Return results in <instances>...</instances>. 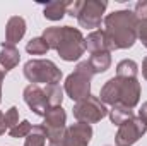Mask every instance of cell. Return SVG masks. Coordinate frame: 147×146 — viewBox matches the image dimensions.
<instances>
[{"label":"cell","instance_id":"1","mask_svg":"<svg viewBox=\"0 0 147 146\" xmlns=\"http://www.w3.org/2000/svg\"><path fill=\"white\" fill-rule=\"evenodd\" d=\"M103 31L110 41L111 50H127L137 41L139 17L134 14V10H115L103 19Z\"/></svg>","mask_w":147,"mask_h":146},{"label":"cell","instance_id":"2","mask_svg":"<svg viewBox=\"0 0 147 146\" xmlns=\"http://www.w3.org/2000/svg\"><path fill=\"white\" fill-rule=\"evenodd\" d=\"M43 40L46 45L55 50L62 60L65 62H74L82 57L86 52L84 48V40L80 29L72 28V26H51L43 31Z\"/></svg>","mask_w":147,"mask_h":146},{"label":"cell","instance_id":"3","mask_svg":"<svg viewBox=\"0 0 147 146\" xmlns=\"http://www.w3.org/2000/svg\"><path fill=\"white\" fill-rule=\"evenodd\" d=\"M99 100L105 105H123L134 110L140 100V83L139 79L127 77H111L105 83L99 91Z\"/></svg>","mask_w":147,"mask_h":146},{"label":"cell","instance_id":"4","mask_svg":"<svg viewBox=\"0 0 147 146\" xmlns=\"http://www.w3.org/2000/svg\"><path fill=\"white\" fill-rule=\"evenodd\" d=\"M106 7H108L106 0H72L69 2L67 14L77 17L80 28L96 31V28L101 26Z\"/></svg>","mask_w":147,"mask_h":146},{"label":"cell","instance_id":"5","mask_svg":"<svg viewBox=\"0 0 147 146\" xmlns=\"http://www.w3.org/2000/svg\"><path fill=\"white\" fill-rule=\"evenodd\" d=\"M24 77L31 83V84H60L63 74L57 67L55 62L48 60V59H31L24 64Z\"/></svg>","mask_w":147,"mask_h":146},{"label":"cell","instance_id":"6","mask_svg":"<svg viewBox=\"0 0 147 146\" xmlns=\"http://www.w3.org/2000/svg\"><path fill=\"white\" fill-rule=\"evenodd\" d=\"M92 76H94V71H92L89 60L79 62L75 71L67 76L63 91L75 103L87 98V96H91V79H92Z\"/></svg>","mask_w":147,"mask_h":146},{"label":"cell","instance_id":"7","mask_svg":"<svg viewBox=\"0 0 147 146\" xmlns=\"http://www.w3.org/2000/svg\"><path fill=\"white\" fill-rule=\"evenodd\" d=\"M72 112L74 117L77 119V122H86V124H96L108 115L106 105L98 96H92V95L77 102L74 105Z\"/></svg>","mask_w":147,"mask_h":146},{"label":"cell","instance_id":"8","mask_svg":"<svg viewBox=\"0 0 147 146\" xmlns=\"http://www.w3.org/2000/svg\"><path fill=\"white\" fill-rule=\"evenodd\" d=\"M65 124H67V113L62 107H53V108L46 110L41 127L46 134L48 143H55L63 138L65 129H67Z\"/></svg>","mask_w":147,"mask_h":146},{"label":"cell","instance_id":"9","mask_svg":"<svg viewBox=\"0 0 147 146\" xmlns=\"http://www.w3.org/2000/svg\"><path fill=\"white\" fill-rule=\"evenodd\" d=\"M147 132V124L142 122L139 117H132L125 120L121 126H118V132L115 136L116 146H134L144 134Z\"/></svg>","mask_w":147,"mask_h":146},{"label":"cell","instance_id":"10","mask_svg":"<svg viewBox=\"0 0 147 146\" xmlns=\"http://www.w3.org/2000/svg\"><path fill=\"white\" fill-rule=\"evenodd\" d=\"M92 138V127L86 122H77L65 129L62 139L55 143H48V146H89Z\"/></svg>","mask_w":147,"mask_h":146},{"label":"cell","instance_id":"11","mask_svg":"<svg viewBox=\"0 0 147 146\" xmlns=\"http://www.w3.org/2000/svg\"><path fill=\"white\" fill-rule=\"evenodd\" d=\"M24 102L29 108L33 110L36 115L39 117H45L48 107V100H46V93H45V88H41L39 84H28L24 88Z\"/></svg>","mask_w":147,"mask_h":146},{"label":"cell","instance_id":"12","mask_svg":"<svg viewBox=\"0 0 147 146\" xmlns=\"http://www.w3.org/2000/svg\"><path fill=\"white\" fill-rule=\"evenodd\" d=\"M26 35V21L21 16H12L7 21V28H5V45L16 46V43H19Z\"/></svg>","mask_w":147,"mask_h":146},{"label":"cell","instance_id":"13","mask_svg":"<svg viewBox=\"0 0 147 146\" xmlns=\"http://www.w3.org/2000/svg\"><path fill=\"white\" fill-rule=\"evenodd\" d=\"M84 48L91 55L92 53H101V52H111L110 41H108L103 29H96L91 35H87V38L84 40Z\"/></svg>","mask_w":147,"mask_h":146},{"label":"cell","instance_id":"14","mask_svg":"<svg viewBox=\"0 0 147 146\" xmlns=\"http://www.w3.org/2000/svg\"><path fill=\"white\" fill-rule=\"evenodd\" d=\"M21 62V52L16 48V46H10V45H5L2 43V52H0V64L3 65V69L9 72L12 71L17 64Z\"/></svg>","mask_w":147,"mask_h":146},{"label":"cell","instance_id":"15","mask_svg":"<svg viewBox=\"0 0 147 146\" xmlns=\"http://www.w3.org/2000/svg\"><path fill=\"white\" fill-rule=\"evenodd\" d=\"M67 7H69V2H50L45 5L43 16L48 21H60L67 14Z\"/></svg>","mask_w":147,"mask_h":146},{"label":"cell","instance_id":"16","mask_svg":"<svg viewBox=\"0 0 147 146\" xmlns=\"http://www.w3.org/2000/svg\"><path fill=\"white\" fill-rule=\"evenodd\" d=\"M89 64L92 67L94 74L106 72L111 67V52H101V53H92L89 59Z\"/></svg>","mask_w":147,"mask_h":146},{"label":"cell","instance_id":"17","mask_svg":"<svg viewBox=\"0 0 147 146\" xmlns=\"http://www.w3.org/2000/svg\"><path fill=\"white\" fill-rule=\"evenodd\" d=\"M139 74V65L132 59H125L118 62L116 65V77H127V79H137Z\"/></svg>","mask_w":147,"mask_h":146},{"label":"cell","instance_id":"18","mask_svg":"<svg viewBox=\"0 0 147 146\" xmlns=\"http://www.w3.org/2000/svg\"><path fill=\"white\" fill-rule=\"evenodd\" d=\"M108 115H110L111 124L121 126L125 120H128V119L134 117V110L127 108V107H123V105H113L111 110H108Z\"/></svg>","mask_w":147,"mask_h":146},{"label":"cell","instance_id":"19","mask_svg":"<svg viewBox=\"0 0 147 146\" xmlns=\"http://www.w3.org/2000/svg\"><path fill=\"white\" fill-rule=\"evenodd\" d=\"M45 93H46V100H48V107H62L63 102V89L60 84H50L45 86Z\"/></svg>","mask_w":147,"mask_h":146},{"label":"cell","instance_id":"20","mask_svg":"<svg viewBox=\"0 0 147 146\" xmlns=\"http://www.w3.org/2000/svg\"><path fill=\"white\" fill-rule=\"evenodd\" d=\"M45 145H46V134H45L41 124L39 126H33V131L26 138L24 146H45Z\"/></svg>","mask_w":147,"mask_h":146},{"label":"cell","instance_id":"21","mask_svg":"<svg viewBox=\"0 0 147 146\" xmlns=\"http://www.w3.org/2000/svg\"><path fill=\"white\" fill-rule=\"evenodd\" d=\"M48 50H50V46L46 45V41L43 40V36L33 38V40L28 41V45H26V52H28L29 55H45Z\"/></svg>","mask_w":147,"mask_h":146},{"label":"cell","instance_id":"22","mask_svg":"<svg viewBox=\"0 0 147 146\" xmlns=\"http://www.w3.org/2000/svg\"><path fill=\"white\" fill-rule=\"evenodd\" d=\"M31 131H33V126L29 124V120H22L16 127L9 129V134H10V138H17L19 139V138H28Z\"/></svg>","mask_w":147,"mask_h":146},{"label":"cell","instance_id":"23","mask_svg":"<svg viewBox=\"0 0 147 146\" xmlns=\"http://www.w3.org/2000/svg\"><path fill=\"white\" fill-rule=\"evenodd\" d=\"M5 124H7V129H12L19 124V108L17 107H10L5 112Z\"/></svg>","mask_w":147,"mask_h":146},{"label":"cell","instance_id":"24","mask_svg":"<svg viewBox=\"0 0 147 146\" xmlns=\"http://www.w3.org/2000/svg\"><path fill=\"white\" fill-rule=\"evenodd\" d=\"M137 38L142 41V45L147 48V17L146 19H139V24H137Z\"/></svg>","mask_w":147,"mask_h":146},{"label":"cell","instance_id":"25","mask_svg":"<svg viewBox=\"0 0 147 146\" xmlns=\"http://www.w3.org/2000/svg\"><path fill=\"white\" fill-rule=\"evenodd\" d=\"M134 14H135L139 19H146L147 17V0H140V2L135 3Z\"/></svg>","mask_w":147,"mask_h":146},{"label":"cell","instance_id":"26","mask_svg":"<svg viewBox=\"0 0 147 146\" xmlns=\"http://www.w3.org/2000/svg\"><path fill=\"white\" fill-rule=\"evenodd\" d=\"M139 119L147 124V102H144L142 107H140V110H139Z\"/></svg>","mask_w":147,"mask_h":146},{"label":"cell","instance_id":"27","mask_svg":"<svg viewBox=\"0 0 147 146\" xmlns=\"http://www.w3.org/2000/svg\"><path fill=\"white\" fill-rule=\"evenodd\" d=\"M5 131H7V124H5V115L0 112V136L2 134H5Z\"/></svg>","mask_w":147,"mask_h":146},{"label":"cell","instance_id":"28","mask_svg":"<svg viewBox=\"0 0 147 146\" xmlns=\"http://www.w3.org/2000/svg\"><path fill=\"white\" fill-rule=\"evenodd\" d=\"M5 74H7V71L3 69V65L0 64V91H2V83H3V77H5Z\"/></svg>","mask_w":147,"mask_h":146},{"label":"cell","instance_id":"29","mask_svg":"<svg viewBox=\"0 0 147 146\" xmlns=\"http://www.w3.org/2000/svg\"><path fill=\"white\" fill-rule=\"evenodd\" d=\"M142 76H144V79L147 81V57L142 60Z\"/></svg>","mask_w":147,"mask_h":146},{"label":"cell","instance_id":"30","mask_svg":"<svg viewBox=\"0 0 147 146\" xmlns=\"http://www.w3.org/2000/svg\"><path fill=\"white\" fill-rule=\"evenodd\" d=\"M0 102H2V91H0Z\"/></svg>","mask_w":147,"mask_h":146}]
</instances>
